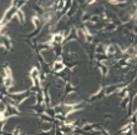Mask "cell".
<instances>
[{
	"mask_svg": "<svg viewBox=\"0 0 137 135\" xmlns=\"http://www.w3.org/2000/svg\"><path fill=\"white\" fill-rule=\"evenodd\" d=\"M4 85L5 88L12 86V76H4Z\"/></svg>",
	"mask_w": 137,
	"mask_h": 135,
	"instance_id": "1",
	"label": "cell"
},
{
	"mask_svg": "<svg viewBox=\"0 0 137 135\" xmlns=\"http://www.w3.org/2000/svg\"><path fill=\"white\" fill-rule=\"evenodd\" d=\"M62 39H64L62 34H56V35H54V36H52V40H54L55 43H57V44H59V43H61Z\"/></svg>",
	"mask_w": 137,
	"mask_h": 135,
	"instance_id": "2",
	"label": "cell"
},
{
	"mask_svg": "<svg viewBox=\"0 0 137 135\" xmlns=\"http://www.w3.org/2000/svg\"><path fill=\"white\" fill-rule=\"evenodd\" d=\"M37 75H39V70H37L36 68H32V70L30 71V76H31V79H36Z\"/></svg>",
	"mask_w": 137,
	"mask_h": 135,
	"instance_id": "3",
	"label": "cell"
},
{
	"mask_svg": "<svg viewBox=\"0 0 137 135\" xmlns=\"http://www.w3.org/2000/svg\"><path fill=\"white\" fill-rule=\"evenodd\" d=\"M64 68V65H62V63H55V65H54V70H60V69H62Z\"/></svg>",
	"mask_w": 137,
	"mask_h": 135,
	"instance_id": "4",
	"label": "cell"
}]
</instances>
